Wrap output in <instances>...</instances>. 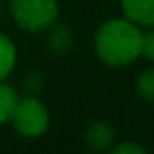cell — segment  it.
Masks as SVG:
<instances>
[{
  "label": "cell",
  "mask_w": 154,
  "mask_h": 154,
  "mask_svg": "<svg viewBox=\"0 0 154 154\" xmlns=\"http://www.w3.org/2000/svg\"><path fill=\"white\" fill-rule=\"evenodd\" d=\"M141 35L140 26L129 18H111L96 31V56L109 67H125L141 56Z\"/></svg>",
  "instance_id": "cell-1"
},
{
  "label": "cell",
  "mask_w": 154,
  "mask_h": 154,
  "mask_svg": "<svg viewBox=\"0 0 154 154\" xmlns=\"http://www.w3.org/2000/svg\"><path fill=\"white\" fill-rule=\"evenodd\" d=\"M11 15L22 29L40 33L56 22L58 4L56 0H11Z\"/></svg>",
  "instance_id": "cell-2"
},
{
  "label": "cell",
  "mask_w": 154,
  "mask_h": 154,
  "mask_svg": "<svg viewBox=\"0 0 154 154\" xmlns=\"http://www.w3.org/2000/svg\"><path fill=\"white\" fill-rule=\"evenodd\" d=\"M9 123H13L15 131L20 136L38 138L49 127V111L40 98H36L35 94H27L26 98H18Z\"/></svg>",
  "instance_id": "cell-3"
},
{
  "label": "cell",
  "mask_w": 154,
  "mask_h": 154,
  "mask_svg": "<svg viewBox=\"0 0 154 154\" xmlns=\"http://www.w3.org/2000/svg\"><path fill=\"white\" fill-rule=\"evenodd\" d=\"M84 141L93 150H98V152L111 150L114 141H116V132L111 127V123H107L103 120H96V122H91L85 127Z\"/></svg>",
  "instance_id": "cell-4"
},
{
  "label": "cell",
  "mask_w": 154,
  "mask_h": 154,
  "mask_svg": "<svg viewBox=\"0 0 154 154\" xmlns=\"http://www.w3.org/2000/svg\"><path fill=\"white\" fill-rule=\"evenodd\" d=\"M123 17L140 27H154V0H122Z\"/></svg>",
  "instance_id": "cell-5"
},
{
  "label": "cell",
  "mask_w": 154,
  "mask_h": 154,
  "mask_svg": "<svg viewBox=\"0 0 154 154\" xmlns=\"http://www.w3.org/2000/svg\"><path fill=\"white\" fill-rule=\"evenodd\" d=\"M72 44H74V36L67 26H60V24L51 26L49 36H47V45L54 54H58V56L67 54L71 51Z\"/></svg>",
  "instance_id": "cell-6"
},
{
  "label": "cell",
  "mask_w": 154,
  "mask_h": 154,
  "mask_svg": "<svg viewBox=\"0 0 154 154\" xmlns=\"http://www.w3.org/2000/svg\"><path fill=\"white\" fill-rule=\"evenodd\" d=\"M17 63V47L9 36L0 33V80H6Z\"/></svg>",
  "instance_id": "cell-7"
},
{
  "label": "cell",
  "mask_w": 154,
  "mask_h": 154,
  "mask_svg": "<svg viewBox=\"0 0 154 154\" xmlns=\"http://www.w3.org/2000/svg\"><path fill=\"white\" fill-rule=\"evenodd\" d=\"M18 103V94L17 91L6 84L4 80H0V123H9L13 118V112Z\"/></svg>",
  "instance_id": "cell-8"
},
{
  "label": "cell",
  "mask_w": 154,
  "mask_h": 154,
  "mask_svg": "<svg viewBox=\"0 0 154 154\" xmlns=\"http://www.w3.org/2000/svg\"><path fill=\"white\" fill-rule=\"evenodd\" d=\"M136 91L141 100L154 103V67L145 69L136 80Z\"/></svg>",
  "instance_id": "cell-9"
},
{
  "label": "cell",
  "mask_w": 154,
  "mask_h": 154,
  "mask_svg": "<svg viewBox=\"0 0 154 154\" xmlns=\"http://www.w3.org/2000/svg\"><path fill=\"white\" fill-rule=\"evenodd\" d=\"M44 85H45V82H44V76L40 74V72H31V74H27V78L24 80V87H26V91H27V94H36V93H40L42 89H44Z\"/></svg>",
  "instance_id": "cell-10"
},
{
  "label": "cell",
  "mask_w": 154,
  "mask_h": 154,
  "mask_svg": "<svg viewBox=\"0 0 154 154\" xmlns=\"http://www.w3.org/2000/svg\"><path fill=\"white\" fill-rule=\"evenodd\" d=\"M111 152L112 154H145L147 149L138 145V143H134V141H122V143L112 145Z\"/></svg>",
  "instance_id": "cell-11"
},
{
  "label": "cell",
  "mask_w": 154,
  "mask_h": 154,
  "mask_svg": "<svg viewBox=\"0 0 154 154\" xmlns=\"http://www.w3.org/2000/svg\"><path fill=\"white\" fill-rule=\"evenodd\" d=\"M150 31L141 35V56L154 62V27H149Z\"/></svg>",
  "instance_id": "cell-12"
}]
</instances>
